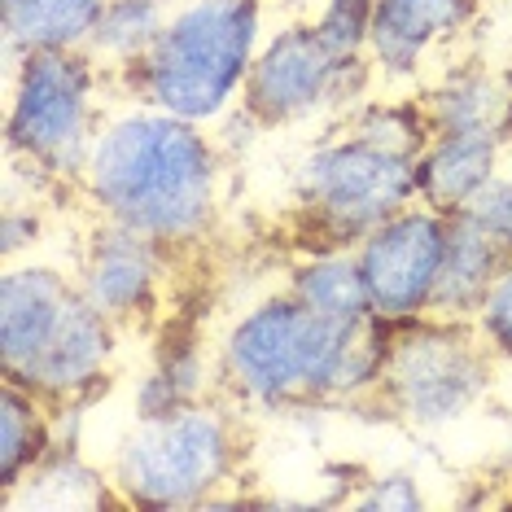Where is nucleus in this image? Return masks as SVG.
<instances>
[{
    "label": "nucleus",
    "mask_w": 512,
    "mask_h": 512,
    "mask_svg": "<svg viewBox=\"0 0 512 512\" xmlns=\"http://www.w3.org/2000/svg\"><path fill=\"white\" fill-rule=\"evenodd\" d=\"M477 14H482V0H372V75L416 79L438 44L469 36Z\"/></svg>",
    "instance_id": "f8f14e48"
},
{
    "label": "nucleus",
    "mask_w": 512,
    "mask_h": 512,
    "mask_svg": "<svg viewBox=\"0 0 512 512\" xmlns=\"http://www.w3.org/2000/svg\"><path fill=\"white\" fill-rule=\"evenodd\" d=\"M324 49L342 62H364L368 31H372V0H324L320 14L311 18Z\"/></svg>",
    "instance_id": "5701e85b"
},
{
    "label": "nucleus",
    "mask_w": 512,
    "mask_h": 512,
    "mask_svg": "<svg viewBox=\"0 0 512 512\" xmlns=\"http://www.w3.org/2000/svg\"><path fill=\"white\" fill-rule=\"evenodd\" d=\"M298 228L316 250H355L377 224L416 202V162L342 136L324 141L302 158L294 176Z\"/></svg>",
    "instance_id": "0eeeda50"
},
{
    "label": "nucleus",
    "mask_w": 512,
    "mask_h": 512,
    "mask_svg": "<svg viewBox=\"0 0 512 512\" xmlns=\"http://www.w3.org/2000/svg\"><path fill=\"white\" fill-rule=\"evenodd\" d=\"M0 250H5V259H18V250L36 246L40 241V211L36 206H18L9 202L5 206V224H0Z\"/></svg>",
    "instance_id": "bb28decb"
},
{
    "label": "nucleus",
    "mask_w": 512,
    "mask_h": 512,
    "mask_svg": "<svg viewBox=\"0 0 512 512\" xmlns=\"http://www.w3.org/2000/svg\"><path fill=\"white\" fill-rule=\"evenodd\" d=\"M263 49V0H180L158 44L114 79L145 106L215 123L241 101Z\"/></svg>",
    "instance_id": "7ed1b4c3"
},
{
    "label": "nucleus",
    "mask_w": 512,
    "mask_h": 512,
    "mask_svg": "<svg viewBox=\"0 0 512 512\" xmlns=\"http://www.w3.org/2000/svg\"><path fill=\"white\" fill-rule=\"evenodd\" d=\"M447 224L451 215H438L429 206L412 202L399 215H390L386 224H377L355 246L377 320L403 324V320L429 316L442 250H447Z\"/></svg>",
    "instance_id": "1a4fd4ad"
},
{
    "label": "nucleus",
    "mask_w": 512,
    "mask_h": 512,
    "mask_svg": "<svg viewBox=\"0 0 512 512\" xmlns=\"http://www.w3.org/2000/svg\"><path fill=\"white\" fill-rule=\"evenodd\" d=\"M495 351L473 320L416 316L390 324L372 403L407 425L438 429L469 416L491 394Z\"/></svg>",
    "instance_id": "423d86ee"
},
{
    "label": "nucleus",
    "mask_w": 512,
    "mask_h": 512,
    "mask_svg": "<svg viewBox=\"0 0 512 512\" xmlns=\"http://www.w3.org/2000/svg\"><path fill=\"white\" fill-rule=\"evenodd\" d=\"M110 0H0L9 57L88 49Z\"/></svg>",
    "instance_id": "f3484780"
},
{
    "label": "nucleus",
    "mask_w": 512,
    "mask_h": 512,
    "mask_svg": "<svg viewBox=\"0 0 512 512\" xmlns=\"http://www.w3.org/2000/svg\"><path fill=\"white\" fill-rule=\"evenodd\" d=\"M504 141L486 132H434L416 158V202L438 215H456L491 176H499Z\"/></svg>",
    "instance_id": "4468645a"
},
{
    "label": "nucleus",
    "mask_w": 512,
    "mask_h": 512,
    "mask_svg": "<svg viewBox=\"0 0 512 512\" xmlns=\"http://www.w3.org/2000/svg\"><path fill=\"white\" fill-rule=\"evenodd\" d=\"M456 215L473 219V224L482 228L499 250L512 254V180L508 176H491Z\"/></svg>",
    "instance_id": "b1692460"
},
{
    "label": "nucleus",
    "mask_w": 512,
    "mask_h": 512,
    "mask_svg": "<svg viewBox=\"0 0 512 512\" xmlns=\"http://www.w3.org/2000/svg\"><path fill=\"white\" fill-rule=\"evenodd\" d=\"M289 294L302 298L311 311L342 324H359L372 320V302H368V285L359 272L355 250H316L302 254L289 272Z\"/></svg>",
    "instance_id": "6ab92c4d"
},
{
    "label": "nucleus",
    "mask_w": 512,
    "mask_h": 512,
    "mask_svg": "<svg viewBox=\"0 0 512 512\" xmlns=\"http://www.w3.org/2000/svg\"><path fill=\"white\" fill-rule=\"evenodd\" d=\"M75 281L49 263L9 267L0 276V377H18L75 298Z\"/></svg>",
    "instance_id": "ddd939ff"
},
{
    "label": "nucleus",
    "mask_w": 512,
    "mask_h": 512,
    "mask_svg": "<svg viewBox=\"0 0 512 512\" xmlns=\"http://www.w3.org/2000/svg\"><path fill=\"white\" fill-rule=\"evenodd\" d=\"M167 22H171V0H110L88 40V53L114 79L154 49Z\"/></svg>",
    "instance_id": "aec40b11"
},
{
    "label": "nucleus",
    "mask_w": 512,
    "mask_h": 512,
    "mask_svg": "<svg viewBox=\"0 0 512 512\" xmlns=\"http://www.w3.org/2000/svg\"><path fill=\"white\" fill-rule=\"evenodd\" d=\"M372 75V62H342L324 49L316 27L307 22H289L276 36L263 40V49L254 53V66L241 88V110L267 127H289L302 123L311 114L342 106L351 97H364Z\"/></svg>",
    "instance_id": "6e6552de"
},
{
    "label": "nucleus",
    "mask_w": 512,
    "mask_h": 512,
    "mask_svg": "<svg viewBox=\"0 0 512 512\" xmlns=\"http://www.w3.org/2000/svg\"><path fill=\"white\" fill-rule=\"evenodd\" d=\"M53 403L22 381H0V495L53 456Z\"/></svg>",
    "instance_id": "a211bd4d"
},
{
    "label": "nucleus",
    "mask_w": 512,
    "mask_h": 512,
    "mask_svg": "<svg viewBox=\"0 0 512 512\" xmlns=\"http://www.w3.org/2000/svg\"><path fill=\"white\" fill-rule=\"evenodd\" d=\"M473 324H477V333L486 337V346L495 351V359H508L512 364V254L504 259V267H499L491 294H486Z\"/></svg>",
    "instance_id": "393cba45"
},
{
    "label": "nucleus",
    "mask_w": 512,
    "mask_h": 512,
    "mask_svg": "<svg viewBox=\"0 0 512 512\" xmlns=\"http://www.w3.org/2000/svg\"><path fill=\"white\" fill-rule=\"evenodd\" d=\"M237 403L197 399L171 412H136L114 451V495L127 508H219V491L241 473Z\"/></svg>",
    "instance_id": "20e7f679"
},
{
    "label": "nucleus",
    "mask_w": 512,
    "mask_h": 512,
    "mask_svg": "<svg viewBox=\"0 0 512 512\" xmlns=\"http://www.w3.org/2000/svg\"><path fill=\"white\" fill-rule=\"evenodd\" d=\"M504 259L508 254L499 250L473 219L451 215L447 250H442V267H438V285H434V302H429V316L473 320L477 311H482L486 294H491Z\"/></svg>",
    "instance_id": "dca6fc26"
},
{
    "label": "nucleus",
    "mask_w": 512,
    "mask_h": 512,
    "mask_svg": "<svg viewBox=\"0 0 512 512\" xmlns=\"http://www.w3.org/2000/svg\"><path fill=\"white\" fill-rule=\"evenodd\" d=\"M219 180V145L202 123L145 106L101 127L75 189L106 224L136 228L162 250L184 254L215 232Z\"/></svg>",
    "instance_id": "f257e3e1"
},
{
    "label": "nucleus",
    "mask_w": 512,
    "mask_h": 512,
    "mask_svg": "<svg viewBox=\"0 0 512 512\" xmlns=\"http://www.w3.org/2000/svg\"><path fill=\"white\" fill-rule=\"evenodd\" d=\"M351 136L359 141L386 149V154H399V158H421L425 145L434 141V123L416 101H364L355 114H351Z\"/></svg>",
    "instance_id": "4be33fe9"
},
{
    "label": "nucleus",
    "mask_w": 512,
    "mask_h": 512,
    "mask_svg": "<svg viewBox=\"0 0 512 512\" xmlns=\"http://www.w3.org/2000/svg\"><path fill=\"white\" fill-rule=\"evenodd\" d=\"M434 132H486L512 136V79L486 66H456L421 97Z\"/></svg>",
    "instance_id": "2eb2a0df"
},
{
    "label": "nucleus",
    "mask_w": 512,
    "mask_h": 512,
    "mask_svg": "<svg viewBox=\"0 0 512 512\" xmlns=\"http://www.w3.org/2000/svg\"><path fill=\"white\" fill-rule=\"evenodd\" d=\"M386 337V320L342 324L285 289L241 311L224 333L215 355L219 394L250 412L372 399Z\"/></svg>",
    "instance_id": "f03ea898"
},
{
    "label": "nucleus",
    "mask_w": 512,
    "mask_h": 512,
    "mask_svg": "<svg viewBox=\"0 0 512 512\" xmlns=\"http://www.w3.org/2000/svg\"><path fill=\"white\" fill-rule=\"evenodd\" d=\"M211 394H219L215 364L197 351L193 342H184V346H176V351H162L158 368L141 381V390H136V412L141 416L171 412V407L211 399Z\"/></svg>",
    "instance_id": "412c9836"
},
{
    "label": "nucleus",
    "mask_w": 512,
    "mask_h": 512,
    "mask_svg": "<svg viewBox=\"0 0 512 512\" xmlns=\"http://www.w3.org/2000/svg\"><path fill=\"white\" fill-rule=\"evenodd\" d=\"M114 351H119V324L75 289V298L66 302L62 320L49 333V342L40 346V355L9 381H22V386L36 390L53 407L84 403L106 386Z\"/></svg>",
    "instance_id": "9b49d317"
},
{
    "label": "nucleus",
    "mask_w": 512,
    "mask_h": 512,
    "mask_svg": "<svg viewBox=\"0 0 512 512\" xmlns=\"http://www.w3.org/2000/svg\"><path fill=\"white\" fill-rule=\"evenodd\" d=\"M106 79L88 49L18 57L5 123L9 158L53 189H75L101 132L97 92Z\"/></svg>",
    "instance_id": "39448f33"
},
{
    "label": "nucleus",
    "mask_w": 512,
    "mask_h": 512,
    "mask_svg": "<svg viewBox=\"0 0 512 512\" xmlns=\"http://www.w3.org/2000/svg\"><path fill=\"white\" fill-rule=\"evenodd\" d=\"M171 259L176 254L162 250L154 237L101 219L84 246V263H79L75 285L92 307L106 311L119 329H127V324H141L158 311Z\"/></svg>",
    "instance_id": "9d476101"
},
{
    "label": "nucleus",
    "mask_w": 512,
    "mask_h": 512,
    "mask_svg": "<svg viewBox=\"0 0 512 512\" xmlns=\"http://www.w3.org/2000/svg\"><path fill=\"white\" fill-rule=\"evenodd\" d=\"M351 508H390V512H416L425 508V495L416 486V477L407 473H381V477H368L364 491L346 499Z\"/></svg>",
    "instance_id": "a878e982"
}]
</instances>
